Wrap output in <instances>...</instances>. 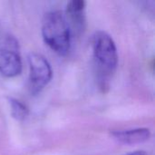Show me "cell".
<instances>
[{
    "mask_svg": "<svg viewBox=\"0 0 155 155\" xmlns=\"http://www.w3.org/2000/svg\"><path fill=\"white\" fill-rule=\"evenodd\" d=\"M124 155H146V153L144 151H135V152H131Z\"/></svg>",
    "mask_w": 155,
    "mask_h": 155,
    "instance_id": "ba28073f",
    "label": "cell"
},
{
    "mask_svg": "<svg viewBox=\"0 0 155 155\" xmlns=\"http://www.w3.org/2000/svg\"><path fill=\"white\" fill-rule=\"evenodd\" d=\"M45 43L57 54L66 55L71 47V30L64 14L60 10L47 12L42 21Z\"/></svg>",
    "mask_w": 155,
    "mask_h": 155,
    "instance_id": "6da1fadb",
    "label": "cell"
},
{
    "mask_svg": "<svg viewBox=\"0 0 155 155\" xmlns=\"http://www.w3.org/2000/svg\"><path fill=\"white\" fill-rule=\"evenodd\" d=\"M93 54L99 73L102 87L115 72L118 64V53L112 36L104 31H97L92 38Z\"/></svg>",
    "mask_w": 155,
    "mask_h": 155,
    "instance_id": "7a4b0ae2",
    "label": "cell"
},
{
    "mask_svg": "<svg viewBox=\"0 0 155 155\" xmlns=\"http://www.w3.org/2000/svg\"><path fill=\"white\" fill-rule=\"evenodd\" d=\"M113 137L121 143L134 145L147 142L151 138V132L148 128H135L112 133Z\"/></svg>",
    "mask_w": 155,
    "mask_h": 155,
    "instance_id": "8992f818",
    "label": "cell"
},
{
    "mask_svg": "<svg viewBox=\"0 0 155 155\" xmlns=\"http://www.w3.org/2000/svg\"><path fill=\"white\" fill-rule=\"evenodd\" d=\"M11 115L17 121H24L29 114V110L27 106L15 98H8Z\"/></svg>",
    "mask_w": 155,
    "mask_h": 155,
    "instance_id": "52a82bcc",
    "label": "cell"
},
{
    "mask_svg": "<svg viewBox=\"0 0 155 155\" xmlns=\"http://www.w3.org/2000/svg\"><path fill=\"white\" fill-rule=\"evenodd\" d=\"M85 6L86 2L83 0H72L67 4L64 15L71 32L80 33L85 28Z\"/></svg>",
    "mask_w": 155,
    "mask_h": 155,
    "instance_id": "5b68a950",
    "label": "cell"
},
{
    "mask_svg": "<svg viewBox=\"0 0 155 155\" xmlns=\"http://www.w3.org/2000/svg\"><path fill=\"white\" fill-rule=\"evenodd\" d=\"M22 68L18 43L14 37L7 36L0 45V74L5 77L12 78L19 75Z\"/></svg>",
    "mask_w": 155,
    "mask_h": 155,
    "instance_id": "277c9868",
    "label": "cell"
},
{
    "mask_svg": "<svg viewBox=\"0 0 155 155\" xmlns=\"http://www.w3.org/2000/svg\"><path fill=\"white\" fill-rule=\"evenodd\" d=\"M28 64L29 90L32 94H37L50 83L53 76L52 67L44 55L36 53L29 54Z\"/></svg>",
    "mask_w": 155,
    "mask_h": 155,
    "instance_id": "3957f363",
    "label": "cell"
}]
</instances>
